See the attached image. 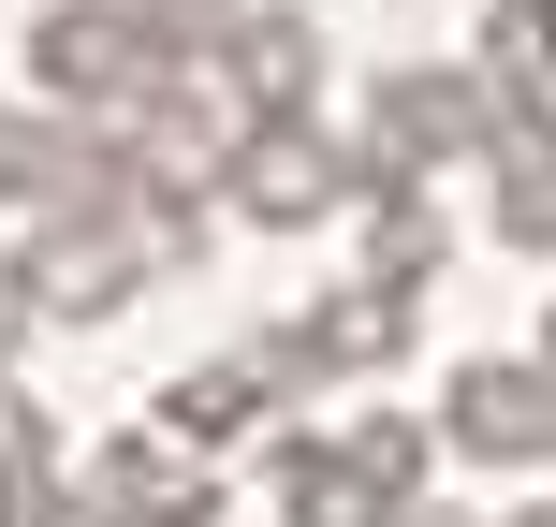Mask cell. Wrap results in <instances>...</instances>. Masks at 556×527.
<instances>
[{
  "label": "cell",
  "instance_id": "cell-1",
  "mask_svg": "<svg viewBox=\"0 0 556 527\" xmlns=\"http://www.w3.org/2000/svg\"><path fill=\"white\" fill-rule=\"evenodd\" d=\"M162 29L132 15V0H59L45 29H29V74H45V103H132V88H162Z\"/></svg>",
  "mask_w": 556,
  "mask_h": 527
},
{
  "label": "cell",
  "instance_id": "cell-12",
  "mask_svg": "<svg viewBox=\"0 0 556 527\" xmlns=\"http://www.w3.org/2000/svg\"><path fill=\"white\" fill-rule=\"evenodd\" d=\"M250 411H264V366H191V381L162 396V440H191V454H205V440H235Z\"/></svg>",
  "mask_w": 556,
  "mask_h": 527
},
{
  "label": "cell",
  "instance_id": "cell-3",
  "mask_svg": "<svg viewBox=\"0 0 556 527\" xmlns=\"http://www.w3.org/2000/svg\"><path fill=\"white\" fill-rule=\"evenodd\" d=\"M454 440L469 454H513V469H556V366L528 352H483V366H454Z\"/></svg>",
  "mask_w": 556,
  "mask_h": 527
},
{
  "label": "cell",
  "instance_id": "cell-11",
  "mask_svg": "<svg viewBox=\"0 0 556 527\" xmlns=\"http://www.w3.org/2000/svg\"><path fill=\"white\" fill-rule=\"evenodd\" d=\"M278 513L293 527H395V499L352 469V454H278Z\"/></svg>",
  "mask_w": 556,
  "mask_h": 527
},
{
  "label": "cell",
  "instance_id": "cell-19",
  "mask_svg": "<svg viewBox=\"0 0 556 527\" xmlns=\"http://www.w3.org/2000/svg\"><path fill=\"white\" fill-rule=\"evenodd\" d=\"M542 366H556V323H542Z\"/></svg>",
  "mask_w": 556,
  "mask_h": 527
},
{
  "label": "cell",
  "instance_id": "cell-15",
  "mask_svg": "<svg viewBox=\"0 0 556 527\" xmlns=\"http://www.w3.org/2000/svg\"><path fill=\"white\" fill-rule=\"evenodd\" d=\"M29 484H59V440H45V411L0 381V499H29Z\"/></svg>",
  "mask_w": 556,
  "mask_h": 527
},
{
  "label": "cell",
  "instance_id": "cell-16",
  "mask_svg": "<svg viewBox=\"0 0 556 527\" xmlns=\"http://www.w3.org/2000/svg\"><path fill=\"white\" fill-rule=\"evenodd\" d=\"M352 469L381 484V499H410L425 484V425H352Z\"/></svg>",
  "mask_w": 556,
  "mask_h": 527
},
{
  "label": "cell",
  "instance_id": "cell-8",
  "mask_svg": "<svg viewBox=\"0 0 556 527\" xmlns=\"http://www.w3.org/2000/svg\"><path fill=\"white\" fill-rule=\"evenodd\" d=\"M88 147L59 133V117H29V103H0V205H88Z\"/></svg>",
  "mask_w": 556,
  "mask_h": 527
},
{
  "label": "cell",
  "instance_id": "cell-13",
  "mask_svg": "<svg viewBox=\"0 0 556 527\" xmlns=\"http://www.w3.org/2000/svg\"><path fill=\"white\" fill-rule=\"evenodd\" d=\"M483 74H498V103H542V74H556V0H498V15H483Z\"/></svg>",
  "mask_w": 556,
  "mask_h": 527
},
{
  "label": "cell",
  "instance_id": "cell-10",
  "mask_svg": "<svg viewBox=\"0 0 556 527\" xmlns=\"http://www.w3.org/2000/svg\"><path fill=\"white\" fill-rule=\"evenodd\" d=\"M307 74H323V29H307V15H235V88H250L264 117H293Z\"/></svg>",
  "mask_w": 556,
  "mask_h": 527
},
{
  "label": "cell",
  "instance_id": "cell-17",
  "mask_svg": "<svg viewBox=\"0 0 556 527\" xmlns=\"http://www.w3.org/2000/svg\"><path fill=\"white\" fill-rule=\"evenodd\" d=\"M15 337H29V264H0V366H15Z\"/></svg>",
  "mask_w": 556,
  "mask_h": 527
},
{
  "label": "cell",
  "instance_id": "cell-9",
  "mask_svg": "<svg viewBox=\"0 0 556 527\" xmlns=\"http://www.w3.org/2000/svg\"><path fill=\"white\" fill-rule=\"evenodd\" d=\"M498 221L528 250H556V117L542 103H498Z\"/></svg>",
  "mask_w": 556,
  "mask_h": 527
},
{
  "label": "cell",
  "instance_id": "cell-5",
  "mask_svg": "<svg viewBox=\"0 0 556 527\" xmlns=\"http://www.w3.org/2000/svg\"><path fill=\"white\" fill-rule=\"evenodd\" d=\"M132 278H147V221H59L45 250H29V308L103 323V308H132Z\"/></svg>",
  "mask_w": 556,
  "mask_h": 527
},
{
  "label": "cell",
  "instance_id": "cell-18",
  "mask_svg": "<svg viewBox=\"0 0 556 527\" xmlns=\"http://www.w3.org/2000/svg\"><path fill=\"white\" fill-rule=\"evenodd\" d=\"M395 527H469V513H395Z\"/></svg>",
  "mask_w": 556,
  "mask_h": 527
},
{
  "label": "cell",
  "instance_id": "cell-7",
  "mask_svg": "<svg viewBox=\"0 0 556 527\" xmlns=\"http://www.w3.org/2000/svg\"><path fill=\"white\" fill-rule=\"evenodd\" d=\"M454 147H498V103H483L469 74H395L381 88V162L425 176V162H454Z\"/></svg>",
  "mask_w": 556,
  "mask_h": 527
},
{
  "label": "cell",
  "instance_id": "cell-6",
  "mask_svg": "<svg viewBox=\"0 0 556 527\" xmlns=\"http://www.w3.org/2000/svg\"><path fill=\"white\" fill-rule=\"evenodd\" d=\"M88 513H103V527H205L220 484L191 469V440H117L103 469H88Z\"/></svg>",
  "mask_w": 556,
  "mask_h": 527
},
{
  "label": "cell",
  "instance_id": "cell-4",
  "mask_svg": "<svg viewBox=\"0 0 556 527\" xmlns=\"http://www.w3.org/2000/svg\"><path fill=\"white\" fill-rule=\"evenodd\" d=\"M220 176H235V205H250V221H323V205L352 191V162H337L323 133H293V117H250V133L220 147Z\"/></svg>",
  "mask_w": 556,
  "mask_h": 527
},
{
  "label": "cell",
  "instance_id": "cell-2",
  "mask_svg": "<svg viewBox=\"0 0 556 527\" xmlns=\"http://www.w3.org/2000/svg\"><path fill=\"white\" fill-rule=\"evenodd\" d=\"M410 352V293L395 278H352V293L293 308V323L264 337V381H323V366H395Z\"/></svg>",
  "mask_w": 556,
  "mask_h": 527
},
{
  "label": "cell",
  "instance_id": "cell-14",
  "mask_svg": "<svg viewBox=\"0 0 556 527\" xmlns=\"http://www.w3.org/2000/svg\"><path fill=\"white\" fill-rule=\"evenodd\" d=\"M366 250H381V278H395V293L440 264V221H425V191H410V176H381V205H366Z\"/></svg>",
  "mask_w": 556,
  "mask_h": 527
}]
</instances>
